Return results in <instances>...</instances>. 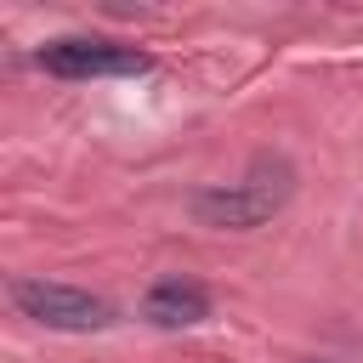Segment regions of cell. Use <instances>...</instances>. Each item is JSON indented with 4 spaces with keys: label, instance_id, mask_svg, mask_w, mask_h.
I'll return each instance as SVG.
<instances>
[{
    "label": "cell",
    "instance_id": "6da1fadb",
    "mask_svg": "<svg viewBox=\"0 0 363 363\" xmlns=\"http://www.w3.org/2000/svg\"><path fill=\"white\" fill-rule=\"evenodd\" d=\"M289 193H295V170H289V159L255 153L244 182L193 193V221H199V227H221V233H250V227H261L272 210H284Z\"/></svg>",
    "mask_w": 363,
    "mask_h": 363
},
{
    "label": "cell",
    "instance_id": "7a4b0ae2",
    "mask_svg": "<svg viewBox=\"0 0 363 363\" xmlns=\"http://www.w3.org/2000/svg\"><path fill=\"white\" fill-rule=\"evenodd\" d=\"M11 306L34 318L40 329H62V335H91L113 323V306L102 295L57 284V278H11Z\"/></svg>",
    "mask_w": 363,
    "mask_h": 363
},
{
    "label": "cell",
    "instance_id": "3957f363",
    "mask_svg": "<svg viewBox=\"0 0 363 363\" xmlns=\"http://www.w3.org/2000/svg\"><path fill=\"white\" fill-rule=\"evenodd\" d=\"M45 74H57V79H113V74H125V79H136V74H147L153 68V57L147 51H136V45H113V40H51V45H40V57H34Z\"/></svg>",
    "mask_w": 363,
    "mask_h": 363
},
{
    "label": "cell",
    "instance_id": "277c9868",
    "mask_svg": "<svg viewBox=\"0 0 363 363\" xmlns=\"http://www.w3.org/2000/svg\"><path fill=\"white\" fill-rule=\"evenodd\" d=\"M142 318L159 323V329H193L210 318V289L199 278H159L147 295H142Z\"/></svg>",
    "mask_w": 363,
    "mask_h": 363
}]
</instances>
